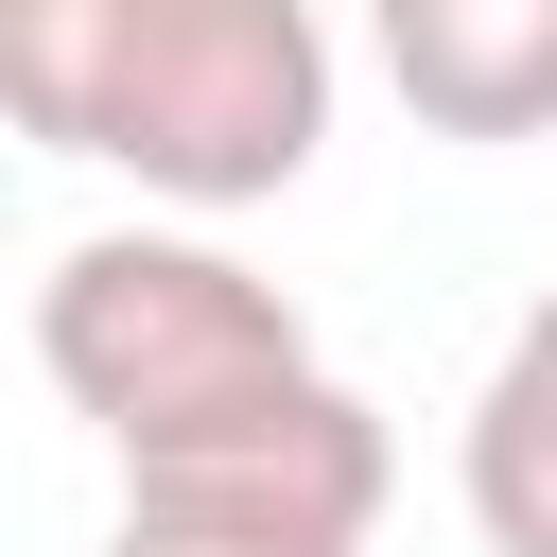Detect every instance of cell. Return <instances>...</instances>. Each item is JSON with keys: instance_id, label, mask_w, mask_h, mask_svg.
Instances as JSON below:
<instances>
[{"instance_id": "obj_1", "label": "cell", "mask_w": 557, "mask_h": 557, "mask_svg": "<svg viewBox=\"0 0 557 557\" xmlns=\"http://www.w3.org/2000/svg\"><path fill=\"white\" fill-rule=\"evenodd\" d=\"M0 104L35 157L139 174L226 226L331 157V17L313 0H0Z\"/></svg>"}, {"instance_id": "obj_2", "label": "cell", "mask_w": 557, "mask_h": 557, "mask_svg": "<svg viewBox=\"0 0 557 557\" xmlns=\"http://www.w3.org/2000/svg\"><path fill=\"white\" fill-rule=\"evenodd\" d=\"M35 366H52V400H70L122 470L209 453V435H244V418H278V400L331 383V366H313V313H296L261 261H226L209 226H87V244H52V278H35Z\"/></svg>"}, {"instance_id": "obj_3", "label": "cell", "mask_w": 557, "mask_h": 557, "mask_svg": "<svg viewBox=\"0 0 557 557\" xmlns=\"http://www.w3.org/2000/svg\"><path fill=\"white\" fill-rule=\"evenodd\" d=\"M383 487H400V453H383L366 383H313V400H278V418L209 435V453L122 470L104 557H366V540H383Z\"/></svg>"}, {"instance_id": "obj_4", "label": "cell", "mask_w": 557, "mask_h": 557, "mask_svg": "<svg viewBox=\"0 0 557 557\" xmlns=\"http://www.w3.org/2000/svg\"><path fill=\"white\" fill-rule=\"evenodd\" d=\"M366 52L418 139H557V0H366Z\"/></svg>"}, {"instance_id": "obj_5", "label": "cell", "mask_w": 557, "mask_h": 557, "mask_svg": "<svg viewBox=\"0 0 557 557\" xmlns=\"http://www.w3.org/2000/svg\"><path fill=\"white\" fill-rule=\"evenodd\" d=\"M453 487H470V540L487 557H557V296L487 348L470 435H453Z\"/></svg>"}]
</instances>
